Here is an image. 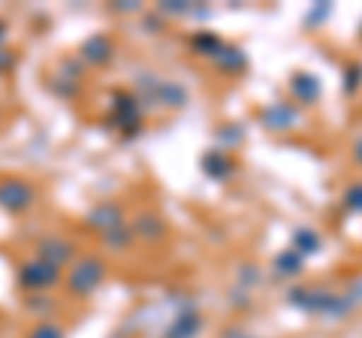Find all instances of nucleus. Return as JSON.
Here are the masks:
<instances>
[{
    "label": "nucleus",
    "mask_w": 362,
    "mask_h": 338,
    "mask_svg": "<svg viewBox=\"0 0 362 338\" xmlns=\"http://www.w3.org/2000/svg\"><path fill=\"white\" fill-rule=\"evenodd\" d=\"M100 275H103V269H100V263H94V260H90V263H82V266H78V272L73 275V287L76 290H90V287H94L97 284V281H100Z\"/></svg>",
    "instance_id": "f03ea898"
},
{
    "label": "nucleus",
    "mask_w": 362,
    "mask_h": 338,
    "mask_svg": "<svg viewBox=\"0 0 362 338\" xmlns=\"http://www.w3.org/2000/svg\"><path fill=\"white\" fill-rule=\"evenodd\" d=\"M0 202L9 209H21L30 202V190L18 182H6V185H0Z\"/></svg>",
    "instance_id": "f257e3e1"
},
{
    "label": "nucleus",
    "mask_w": 362,
    "mask_h": 338,
    "mask_svg": "<svg viewBox=\"0 0 362 338\" xmlns=\"http://www.w3.org/2000/svg\"><path fill=\"white\" fill-rule=\"evenodd\" d=\"M199 330V320L194 317V314H187V317L185 320H181L178 326H175V332H173V338H190V335H194Z\"/></svg>",
    "instance_id": "7ed1b4c3"
},
{
    "label": "nucleus",
    "mask_w": 362,
    "mask_h": 338,
    "mask_svg": "<svg viewBox=\"0 0 362 338\" xmlns=\"http://www.w3.org/2000/svg\"><path fill=\"white\" fill-rule=\"evenodd\" d=\"M0 33H4V28H0Z\"/></svg>",
    "instance_id": "423d86ee"
},
{
    "label": "nucleus",
    "mask_w": 362,
    "mask_h": 338,
    "mask_svg": "<svg viewBox=\"0 0 362 338\" xmlns=\"http://www.w3.org/2000/svg\"><path fill=\"white\" fill-rule=\"evenodd\" d=\"M350 202H354L356 209H362V187H356V190H350Z\"/></svg>",
    "instance_id": "39448f33"
},
{
    "label": "nucleus",
    "mask_w": 362,
    "mask_h": 338,
    "mask_svg": "<svg viewBox=\"0 0 362 338\" xmlns=\"http://www.w3.org/2000/svg\"><path fill=\"white\" fill-rule=\"evenodd\" d=\"M30 338H64L58 330H54V326H49V323H42V326H37V330H33V335Z\"/></svg>",
    "instance_id": "20e7f679"
}]
</instances>
